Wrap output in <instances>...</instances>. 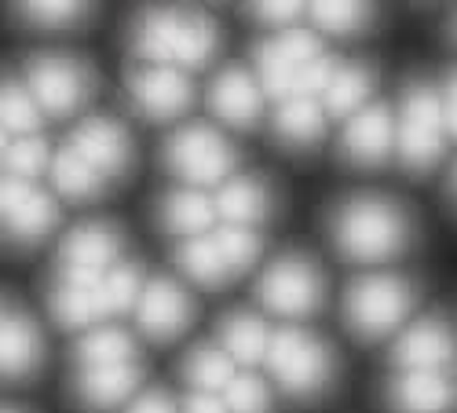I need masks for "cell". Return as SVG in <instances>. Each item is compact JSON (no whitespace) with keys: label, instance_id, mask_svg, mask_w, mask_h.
Here are the masks:
<instances>
[{"label":"cell","instance_id":"cell-23","mask_svg":"<svg viewBox=\"0 0 457 413\" xmlns=\"http://www.w3.org/2000/svg\"><path fill=\"white\" fill-rule=\"evenodd\" d=\"M326 132V114L315 99H289L275 114V136L289 146H308L319 143Z\"/></svg>","mask_w":457,"mask_h":413},{"label":"cell","instance_id":"cell-3","mask_svg":"<svg viewBox=\"0 0 457 413\" xmlns=\"http://www.w3.org/2000/svg\"><path fill=\"white\" fill-rule=\"evenodd\" d=\"M413 308V289L399 275H362L345 293V322L362 341L392 333Z\"/></svg>","mask_w":457,"mask_h":413},{"label":"cell","instance_id":"cell-11","mask_svg":"<svg viewBox=\"0 0 457 413\" xmlns=\"http://www.w3.org/2000/svg\"><path fill=\"white\" fill-rule=\"evenodd\" d=\"M55 219H59V209L41 186L15 176L4 179V227L15 242L45 238L55 227Z\"/></svg>","mask_w":457,"mask_h":413},{"label":"cell","instance_id":"cell-39","mask_svg":"<svg viewBox=\"0 0 457 413\" xmlns=\"http://www.w3.org/2000/svg\"><path fill=\"white\" fill-rule=\"evenodd\" d=\"M129 413H176V406H172V395L165 388H150L129 406Z\"/></svg>","mask_w":457,"mask_h":413},{"label":"cell","instance_id":"cell-26","mask_svg":"<svg viewBox=\"0 0 457 413\" xmlns=\"http://www.w3.org/2000/svg\"><path fill=\"white\" fill-rule=\"evenodd\" d=\"M216 216V202L202 198L198 191H176L162 202V223L172 235L198 238Z\"/></svg>","mask_w":457,"mask_h":413},{"label":"cell","instance_id":"cell-20","mask_svg":"<svg viewBox=\"0 0 457 413\" xmlns=\"http://www.w3.org/2000/svg\"><path fill=\"white\" fill-rule=\"evenodd\" d=\"M268 209H271V194L256 176H238L223 183L216 194V212L220 219H227V227H253V223L268 216Z\"/></svg>","mask_w":457,"mask_h":413},{"label":"cell","instance_id":"cell-9","mask_svg":"<svg viewBox=\"0 0 457 413\" xmlns=\"http://www.w3.org/2000/svg\"><path fill=\"white\" fill-rule=\"evenodd\" d=\"M129 92H132V103L139 106V114L150 121H172L195 99L183 70L154 66V62L129 70Z\"/></svg>","mask_w":457,"mask_h":413},{"label":"cell","instance_id":"cell-2","mask_svg":"<svg viewBox=\"0 0 457 413\" xmlns=\"http://www.w3.org/2000/svg\"><path fill=\"white\" fill-rule=\"evenodd\" d=\"M132 45L154 66L202 70L216 55V26L198 12H143L132 29Z\"/></svg>","mask_w":457,"mask_h":413},{"label":"cell","instance_id":"cell-18","mask_svg":"<svg viewBox=\"0 0 457 413\" xmlns=\"http://www.w3.org/2000/svg\"><path fill=\"white\" fill-rule=\"evenodd\" d=\"M139 377H143L139 362L88 366V369H81V377H78V384H73V392H78L81 406H88V409H110V406L125 402L136 392Z\"/></svg>","mask_w":457,"mask_h":413},{"label":"cell","instance_id":"cell-13","mask_svg":"<svg viewBox=\"0 0 457 413\" xmlns=\"http://www.w3.org/2000/svg\"><path fill=\"white\" fill-rule=\"evenodd\" d=\"M70 146L78 154L96 165L103 176H121L132 161V143H129V132L113 121V118H88L73 128L70 136Z\"/></svg>","mask_w":457,"mask_h":413},{"label":"cell","instance_id":"cell-19","mask_svg":"<svg viewBox=\"0 0 457 413\" xmlns=\"http://www.w3.org/2000/svg\"><path fill=\"white\" fill-rule=\"evenodd\" d=\"M118 231L106 223H81L62 242V268H85V271H106L118 256Z\"/></svg>","mask_w":457,"mask_h":413},{"label":"cell","instance_id":"cell-29","mask_svg":"<svg viewBox=\"0 0 457 413\" xmlns=\"http://www.w3.org/2000/svg\"><path fill=\"white\" fill-rule=\"evenodd\" d=\"M370 88H373V73L366 66H340L329 92H326V110L329 114H352L355 118L370 95Z\"/></svg>","mask_w":457,"mask_h":413},{"label":"cell","instance_id":"cell-41","mask_svg":"<svg viewBox=\"0 0 457 413\" xmlns=\"http://www.w3.org/2000/svg\"><path fill=\"white\" fill-rule=\"evenodd\" d=\"M187 413H231V409H227L216 395H198L195 392V395L187 399Z\"/></svg>","mask_w":457,"mask_h":413},{"label":"cell","instance_id":"cell-7","mask_svg":"<svg viewBox=\"0 0 457 413\" xmlns=\"http://www.w3.org/2000/svg\"><path fill=\"white\" fill-rule=\"evenodd\" d=\"M165 165L183 183H220L235 169V146L209 125H183L165 143Z\"/></svg>","mask_w":457,"mask_h":413},{"label":"cell","instance_id":"cell-10","mask_svg":"<svg viewBox=\"0 0 457 413\" xmlns=\"http://www.w3.org/2000/svg\"><path fill=\"white\" fill-rule=\"evenodd\" d=\"M190 318H195V304H190V296L172 278L146 282L136 308V322L150 341H176L190 326Z\"/></svg>","mask_w":457,"mask_h":413},{"label":"cell","instance_id":"cell-28","mask_svg":"<svg viewBox=\"0 0 457 413\" xmlns=\"http://www.w3.org/2000/svg\"><path fill=\"white\" fill-rule=\"evenodd\" d=\"M136 355V344H132V336L118 326H99L92 333L81 336V344H78V362L81 369L88 366H118V362H132Z\"/></svg>","mask_w":457,"mask_h":413},{"label":"cell","instance_id":"cell-31","mask_svg":"<svg viewBox=\"0 0 457 413\" xmlns=\"http://www.w3.org/2000/svg\"><path fill=\"white\" fill-rule=\"evenodd\" d=\"M212 242H216V249L223 256L227 271H231V278L242 275V271H249L256 260H260V249H263V242L249 227H223L220 235H212Z\"/></svg>","mask_w":457,"mask_h":413},{"label":"cell","instance_id":"cell-27","mask_svg":"<svg viewBox=\"0 0 457 413\" xmlns=\"http://www.w3.org/2000/svg\"><path fill=\"white\" fill-rule=\"evenodd\" d=\"M176 264H179V271L187 278H195L198 285H209V289L231 282V271H227V264H223V256H220L212 238H187V242H179Z\"/></svg>","mask_w":457,"mask_h":413},{"label":"cell","instance_id":"cell-16","mask_svg":"<svg viewBox=\"0 0 457 413\" xmlns=\"http://www.w3.org/2000/svg\"><path fill=\"white\" fill-rule=\"evenodd\" d=\"M209 106L220 121L235 125V128H253L260 121L263 95H260L256 81L249 78V70L227 66L209 88Z\"/></svg>","mask_w":457,"mask_h":413},{"label":"cell","instance_id":"cell-21","mask_svg":"<svg viewBox=\"0 0 457 413\" xmlns=\"http://www.w3.org/2000/svg\"><path fill=\"white\" fill-rule=\"evenodd\" d=\"M0 351H4V373L8 377H29L41 366V333L33 318L8 308L4 311V333H0Z\"/></svg>","mask_w":457,"mask_h":413},{"label":"cell","instance_id":"cell-17","mask_svg":"<svg viewBox=\"0 0 457 413\" xmlns=\"http://www.w3.org/2000/svg\"><path fill=\"white\" fill-rule=\"evenodd\" d=\"M388 406L395 413H450L453 409V388L443 373H403L388 384Z\"/></svg>","mask_w":457,"mask_h":413},{"label":"cell","instance_id":"cell-43","mask_svg":"<svg viewBox=\"0 0 457 413\" xmlns=\"http://www.w3.org/2000/svg\"><path fill=\"white\" fill-rule=\"evenodd\" d=\"M453 29H457V22H453Z\"/></svg>","mask_w":457,"mask_h":413},{"label":"cell","instance_id":"cell-15","mask_svg":"<svg viewBox=\"0 0 457 413\" xmlns=\"http://www.w3.org/2000/svg\"><path fill=\"white\" fill-rule=\"evenodd\" d=\"M453 351V341H450V329L443 318L428 315L421 322H413L392 348V362L403 369V373H425V369H436L446 366Z\"/></svg>","mask_w":457,"mask_h":413},{"label":"cell","instance_id":"cell-22","mask_svg":"<svg viewBox=\"0 0 457 413\" xmlns=\"http://www.w3.org/2000/svg\"><path fill=\"white\" fill-rule=\"evenodd\" d=\"M220 341H223V351L231 355L235 362H245V366L268 362L271 333H268V326H263L256 315H249V311L227 315L223 326H220Z\"/></svg>","mask_w":457,"mask_h":413},{"label":"cell","instance_id":"cell-30","mask_svg":"<svg viewBox=\"0 0 457 413\" xmlns=\"http://www.w3.org/2000/svg\"><path fill=\"white\" fill-rule=\"evenodd\" d=\"M146 285H139V268L136 264H118L103 275V311L106 315H118V311H132L139 308V296Z\"/></svg>","mask_w":457,"mask_h":413},{"label":"cell","instance_id":"cell-8","mask_svg":"<svg viewBox=\"0 0 457 413\" xmlns=\"http://www.w3.org/2000/svg\"><path fill=\"white\" fill-rule=\"evenodd\" d=\"M26 85L37 99V106L55 118L73 114L92 92V73L85 62L66 55H37L26 66Z\"/></svg>","mask_w":457,"mask_h":413},{"label":"cell","instance_id":"cell-33","mask_svg":"<svg viewBox=\"0 0 457 413\" xmlns=\"http://www.w3.org/2000/svg\"><path fill=\"white\" fill-rule=\"evenodd\" d=\"M41 125V106H37L33 92L19 88V85H4V132L8 139H26Z\"/></svg>","mask_w":457,"mask_h":413},{"label":"cell","instance_id":"cell-14","mask_svg":"<svg viewBox=\"0 0 457 413\" xmlns=\"http://www.w3.org/2000/svg\"><path fill=\"white\" fill-rule=\"evenodd\" d=\"M392 143H395V121H392V110L385 103L362 106L348 121L345 139H340L345 158L352 165H380L392 154Z\"/></svg>","mask_w":457,"mask_h":413},{"label":"cell","instance_id":"cell-24","mask_svg":"<svg viewBox=\"0 0 457 413\" xmlns=\"http://www.w3.org/2000/svg\"><path fill=\"white\" fill-rule=\"evenodd\" d=\"M52 183H55V191L62 198L88 202V198H96L103 191V172L96 165H88L73 146H66L52 161Z\"/></svg>","mask_w":457,"mask_h":413},{"label":"cell","instance_id":"cell-5","mask_svg":"<svg viewBox=\"0 0 457 413\" xmlns=\"http://www.w3.org/2000/svg\"><path fill=\"white\" fill-rule=\"evenodd\" d=\"M446 114L443 95L432 92L425 81L406 88L399 106V161L410 172H425L443 158L446 146Z\"/></svg>","mask_w":457,"mask_h":413},{"label":"cell","instance_id":"cell-25","mask_svg":"<svg viewBox=\"0 0 457 413\" xmlns=\"http://www.w3.org/2000/svg\"><path fill=\"white\" fill-rule=\"evenodd\" d=\"M231 355L223 348H195L187 359H183V377L190 388H198V395H216V392H227L235 381V369H231Z\"/></svg>","mask_w":457,"mask_h":413},{"label":"cell","instance_id":"cell-1","mask_svg":"<svg viewBox=\"0 0 457 413\" xmlns=\"http://www.w3.org/2000/svg\"><path fill=\"white\" fill-rule=\"evenodd\" d=\"M333 242L340 256L359 260V264H377L406 249L410 242V219L399 205L385 198H352L333 212Z\"/></svg>","mask_w":457,"mask_h":413},{"label":"cell","instance_id":"cell-37","mask_svg":"<svg viewBox=\"0 0 457 413\" xmlns=\"http://www.w3.org/2000/svg\"><path fill=\"white\" fill-rule=\"evenodd\" d=\"M223 406L231 413H268L271 395L260 377H235L231 388L223 392Z\"/></svg>","mask_w":457,"mask_h":413},{"label":"cell","instance_id":"cell-32","mask_svg":"<svg viewBox=\"0 0 457 413\" xmlns=\"http://www.w3.org/2000/svg\"><path fill=\"white\" fill-rule=\"evenodd\" d=\"M55 161L48 154V143L41 136H26V139H8L4 146V165L15 179H33V176H41L45 165Z\"/></svg>","mask_w":457,"mask_h":413},{"label":"cell","instance_id":"cell-35","mask_svg":"<svg viewBox=\"0 0 457 413\" xmlns=\"http://www.w3.org/2000/svg\"><path fill=\"white\" fill-rule=\"evenodd\" d=\"M19 19L41 29H66L88 19V4H19Z\"/></svg>","mask_w":457,"mask_h":413},{"label":"cell","instance_id":"cell-36","mask_svg":"<svg viewBox=\"0 0 457 413\" xmlns=\"http://www.w3.org/2000/svg\"><path fill=\"white\" fill-rule=\"evenodd\" d=\"M263 45H268L275 55H282L286 62H293V66H308V62H315L322 55L319 41L308 29H282V33H275L271 41H263Z\"/></svg>","mask_w":457,"mask_h":413},{"label":"cell","instance_id":"cell-4","mask_svg":"<svg viewBox=\"0 0 457 413\" xmlns=\"http://www.w3.org/2000/svg\"><path fill=\"white\" fill-rule=\"evenodd\" d=\"M268 369L289 395L303 399V395H319L329 384L333 355L315 333L296 329V326H282L278 333H271Z\"/></svg>","mask_w":457,"mask_h":413},{"label":"cell","instance_id":"cell-40","mask_svg":"<svg viewBox=\"0 0 457 413\" xmlns=\"http://www.w3.org/2000/svg\"><path fill=\"white\" fill-rule=\"evenodd\" d=\"M443 114H446V128L457 136V70L446 78L443 85Z\"/></svg>","mask_w":457,"mask_h":413},{"label":"cell","instance_id":"cell-42","mask_svg":"<svg viewBox=\"0 0 457 413\" xmlns=\"http://www.w3.org/2000/svg\"><path fill=\"white\" fill-rule=\"evenodd\" d=\"M453 191H457V176H453Z\"/></svg>","mask_w":457,"mask_h":413},{"label":"cell","instance_id":"cell-34","mask_svg":"<svg viewBox=\"0 0 457 413\" xmlns=\"http://www.w3.org/2000/svg\"><path fill=\"white\" fill-rule=\"evenodd\" d=\"M308 19L326 29V33H337V37H352L359 29L370 26V8L366 4H312L308 8Z\"/></svg>","mask_w":457,"mask_h":413},{"label":"cell","instance_id":"cell-38","mask_svg":"<svg viewBox=\"0 0 457 413\" xmlns=\"http://www.w3.org/2000/svg\"><path fill=\"white\" fill-rule=\"evenodd\" d=\"M300 12H308V8H300V4H253L249 15L263 26H289L300 19Z\"/></svg>","mask_w":457,"mask_h":413},{"label":"cell","instance_id":"cell-12","mask_svg":"<svg viewBox=\"0 0 457 413\" xmlns=\"http://www.w3.org/2000/svg\"><path fill=\"white\" fill-rule=\"evenodd\" d=\"M103 271H85V268H62L59 285L52 289V318L62 329H81L99 322L103 311Z\"/></svg>","mask_w":457,"mask_h":413},{"label":"cell","instance_id":"cell-6","mask_svg":"<svg viewBox=\"0 0 457 413\" xmlns=\"http://www.w3.org/2000/svg\"><path fill=\"white\" fill-rule=\"evenodd\" d=\"M322 296H326L322 271L312 264L308 256H296V252L278 256L256 282L260 304L268 311H275V315H286V318H300V315L319 311Z\"/></svg>","mask_w":457,"mask_h":413}]
</instances>
